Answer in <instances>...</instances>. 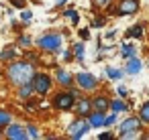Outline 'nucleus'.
Wrapping results in <instances>:
<instances>
[{
	"label": "nucleus",
	"mask_w": 149,
	"mask_h": 140,
	"mask_svg": "<svg viewBox=\"0 0 149 140\" xmlns=\"http://www.w3.org/2000/svg\"><path fill=\"white\" fill-rule=\"evenodd\" d=\"M137 8H139L137 0H123L118 6V14H133V12H137Z\"/></svg>",
	"instance_id": "9"
},
{
	"label": "nucleus",
	"mask_w": 149,
	"mask_h": 140,
	"mask_svg": "<svg viewBox=\"0 0 149 140\" xmlns=\"http://www.w3.org/2000/svg\"><path fill=\"white\" fill-rule=\"evenodd\" d=\"M6 75H8V81L17 87H21L23 83H29L35 75V69L31 63L27 61H13L6 69Z\"/></svg>",
	"instance_id": "1"
},
{
	"label": "nucleus",
	"mask_w": 149,
	"mask_h": 140,
	"mask_svg": "<svg viewBox=\"0 0 149 140\" xmlns=\"http://www.w3.org/2000/svg\"><path fill=\"white\" fill-rule=\"evenodd\" d=\"M114 122H116V112L104 118V126H110V124H114Z\"/></svg>",
	"instance_id": "26"
},
{
	"label": "nucleus",
	"mask_w": 149,
	"mask_h": 140,
	"mask_svg": "<svg viewBox=\"0 0 149 140\" xmlns=\"http://www.w3.org/2000/svg\"><path fill=\"white\" fill-rule=\"evenodd\" d=\"M74 104H76V95H74V91L57 93L55 100H53V106H55L57 110H70V108H74Z\"/></svg>",
	"instance_id": "4"
},
{
	"label": "nucleus",
	"mask_w": 149,
	"mask_h": 140,
	"mask_svg": "<svg viewBox=\"0 0 149 140\" xmlns=\"http://www.w3.org/2000/svg\"><path fill=\"white\" fill-rule=\"evenodd\" d=\"M108 106H110V102H108L106 97H102V95H98V97H94V100H92V110L106 112V110H108Z\"/></svg>",
	"instance_id": "13"
},
{
	"label": "nucleus",
	"mask_w": 149,
	"mask_h": 140,
	"mask_svg": "<svg viewBox=\"0 0 149 140\" xmlns=\"http://www.w3.org/2000/svg\"><path fill=\"white\" fill-rule=\"evenodd\" d=\"M90 112H92V100H80L78 102V116L80 118H88Z\"/></svg>",
	"instance_id": "12"
},
{
	"label": "nucleus",
	"mask_w": 149,
	"mask_h": 140,
	"mask_svg": "<svg viewBox=\"0 0 149 140\" xmlns=\"http://www.w3.org/2000/svg\"><path fill=\"white\" fill-rule=\"evenodd\" d=\"M74 55H76V59H78V61H82V59H84V45H82V43H78V45L74 47Z\"/></svg>",
	"instance_id": "23"
},
{
	"label": "nucleus",
	"mask_w": 149,
	"mask_h": 140,
	"mask_svg": "<svg viewBox=\"0 0 149 140\" xmlns=\"http://www.w3.org/2000/svg\"><path fill=\"white\" fill-rule=\"evenodd\" d=\"M55 77H57V81H59L63 87H72V85H74V77H72V75L65 71V69H57Z\"/></svg>",
	"instance_id": "11"
},
{
	"label": "nucleus",
	"mask_w": 149,
	"mask_h": 140,
	"mask_svg": "<svg viewBox=\"0 0 149 140\" xmlns=\"http://www.w3.org/2000/svg\"><path fill=\"white\" fill-rule=\"evenodd\" d=\"M27 136H29V138H39L37 126H27Z\"/></svg>",
	"instance_id": "24"
},
{
	"label": "nucleus",
	"mask_w": 149,
	"mask_h": 140,
	"mask_svg": "<svg viewBox=\"0 0 149 140\" xmlns=\"http://www.w3.org/2000/svg\"><path fill=\"white\" fill-rule=\"evenodd\" d=\"M65 16H68V19H70V21H72L74 25H76V23L80 21V19H78V12H76V10H65Z\"/></svg>",
	"instance_id": "25"
},
{
	"label": "nucleus",
	"mask_w": 149,
	"mask_h": 140,
	"mask_svg": "<svg viewBox=\"0 0 149 140\" xmlns=\"http://www.w3.org/2000/svg\"><path fill=\"white\" fill-rule=\"evenodd\" d=\"M141 118H127L120 126H118V132L123 134V132H129V130H139L141 128Z\"/></svg>",
	"instance_id": "8"
},
{
	"label": "nucleus",
	"mask_w": 149,
	"mask_h": 140,
	"mask_svg": "<svg viewBox=\"0 0 149 140\" xmlns=\"http://www.w3.org/2000/svg\"><path fill=\"white\" fill-rule=\"evenodd\" d=\"M118 93H120V95H127V87H123V85H118Z\"/></svg>",
	"instance_id": "31"
},
{
	"label": "nucleus",
	"mask_w": 149,
	"mask_h": 140,
	"mask_svg": "<svg viewBox=\"0 0 149 140\" xmlns=\"http://www.w3.org/2000/svg\"><path fill=\"white\" fill-rule=\"evenodd\" d=\"M39 47L43 49V51H57L59 47H61V37L59 35H45V37H41L39 39Z\"/></svg>",
	"instance_id": "5"
},
{
	"label": "nucleus",
	"mask_w": 149,
	"mask_h": 140,
	"mask_svg": "<svg viewBox=\"0 0 149 140\" xmlns=\"http://www.w3.org/2000/svg\"><path fill=\"white\" fill-rule=\"evenodd\" d=\"M110 108H112V112H125V110H127V104H125L123 100H114V102L110 104Z\"/></svg>",
	"instance_id": "19"
},
{
	"label": "nucleus",
	"mask_w": 149,
	"mask_h": 140,
	"mask_svg": "<svg viewBox=\"0 0 149 140\" xmlns=\"http://www.w3.org/2000/svg\"><path fill=\"white\" fill-rule=\"evenodd\" d=\"M88 130H90V122H88L86 118H78V120H74V122L70 124V128H68V132H70L72 138H82Z\"/></svg>",
	"instance_id": "3"
},
{
	"label": "nucleus",
	"mask_w": 149,
	"mask_h": 140,
	"mask_svg": "<svg viewBox=\"0 0 149 140\" xmlns=\"http://www.w3.org/2000/svg\"><path fill=\"white\" fill-rule=\"evenodd\" d=\"M139 118H141V122H143V124H149V102H145V104L141 106Z\"/></svg>",
	"instance_id": "17"
},
{
	"label": "nucleus",
	"mask_w": 149,
	"mask_h": 140,
	"mask_svg": "<svg viewBox=\"0 0 149 140\" xmlns=\"http://www.w3.org/2000/svg\"><path fill=\"white\" fill-rule=\"evenodd\" d=\"M98 138H100V140H108V138H110V134H108V132H104V134H100Z\"/></svg>",
	"instance_id": "32"
},
{
	"label": "nucleus",
	"mask_w": 149,
	"mask_h": 140,
	"mask_svg": "<svg viewBox=\"0 0 149 140\" xmlns=\"http://www.w3.org/2000/svg\"><path fill=\"white\" fill-rule=\"evenodd\" d=\"M98 4H100V6H104V4H108V0H98Z\"/></svg>",
	"instance_id": "33"
},
{
	"label": "nucleus",
	"mask_w": 149,
	"mask_h": 140,
	"mask_svg": "<svg viewBox=\"0 0 149 140\" xmlns=\"http://www.w3.org/2000/svg\"><path fill=\"white\" fill-rule=\"evenodd\" d=\"M15 55H17V51H15V49H6L4 53H0V61H10Z\"/></svg>",
	"instance_id": "22"
},
{
	"label": "nucleus",
	"mask_w": 149,
	"mask_h": 140,
	"mask_svg": "<svg viewBox=\"0 0 149 140\" xmlns=\"http://www.w3.org/2000/svg\"><path fill=\"white\" fill-rule=\"evenodd\" d=\"M106 75H108L110 79H120V77H123V71H118V69H114V67H106Z\"/></svg>",
	"instance_id": "20"
},
{
	"label": "nucleus",
	"mask_w": 149,
	"mask_h": 140,
	"mask_svg": "<svg viewBox=\"0 0 149 140\" xmlns=\"http://www.w3.org/2000/svg\"><path fill=\"white\" fill-rule=\"evenodd\" d=\"M19 43H21V45H25V47H29V45H31V39H29V37H21V39H19Z\"/></svg>",
	"instance_id": "28"
},
{
	"label": "nucleus",
	"mask_w": 149,
	"mask_h": 140,
	"mask_svg": "<svg viewBox=\"0 0 149 140\" xmlns=\"http://www.w3.org/2000/svg\"><path fill=\"white\" fill-rule=\"evenodd\" d=\"M127 37H131V39H141V37H143V25L131 27V29L127 31Z\"/></svg>",
	"instance_id": "16"
},
{
	"label": "nucleus",
	"mask_w": 149,
	"mask_h": 140,
	"mask_svg": "<svg viewBox=\"0 0 149 140\" xmlns=\"http://www.w3.org/2000/svg\"><path fill=\"white\" fill-rule=\"evenodd\" d=\"M6 138H10V140H25V138H29V136H27V130H25L23 126L10 124V126L6 128Z\"/></svg>",
	"instance_id": "7"
},
{
	"label": "nucleus",
	"mask_w": 149,
	"mask_h": 140,
	"mask_svg": "<svg viewBox=\"0 0 149 140\" xmlns=\"http://www.w3.org/2000/svg\"><path fill=\"white\" fill-rule=\"evenodd\" d=\"M13 4L17 8H25V0H13Z\"/></svg>",
	"instance_id": "29"
},
{
	"label": "nucleus",
	"mask_w": 149,
	"mask_h": 140,
	"mask_svg": "<svg viewBox=\"0 0 149 140\" xmlns=\"http://www.w3.org/2000/svg\"><path fill=\"white\" fill-rule=\"evenodd\" d=\"M139 71H141V61H139L137 57H131L129 63H127V73L135 75V73H139Z\"/></svg>",
	"instance_id": "14"
},
{
	"label": "nucleus",
	"mask_w": 149,
	"mask_h": 140,
	"mask_svg": "<svg viewBox=\"0 0 149 140\" xmlns=\"http://www.w3.org/2000/svg\"><path fill=\"white\" fill-rule=\"evenodd\" d=\"M31 19H33V14H31L29 10H25V12H23V23H31Z\"/></svg>",
	"instance_id": "27"
},
{
	"label": "nucleus",
	"mask_w": 149,
	"mask_h": 140,
	"mask_svg": "<svg viewBox=\"0 0 149 140\" xmlns=\"http://www.w3.org/2000/svg\"><path fill=\"white\" fill-rule=\"evenodd\" d=\"M35 91V87H33V81H29V83H23L21 85V89H19V97L21 100H27L31 93Z\"/></svg>",
	"instance_id": "15"
},
{
	"label": "nucleus",
	"mask_w": 149,
	"mask_h": 140,
	"mask_svg": "<svg viewBox=\"0 0 149 140\" xmlns=\"http://www.w3.org/2000/svg\"><path fill=\"white\" fill-rule=\"evenodd\" d=\"M63 2H65V0H55V4H57V6H61Z\"/></svg>",
	"instance_id": "34"
},
{
	"label": "nucleus",
	"mask_w": 149,
	"mask_h": 140,
	"mask_svg": "<svg viewBox=\"0 0 149 140\" xmlns=\"http://www.w3.org/2000/svg\"><path fill=\"white\" fill-rule=\"evenodd\" d=\"M120 53H123V57H127V59H131V57H135V47L133 45H123V49H120Z\"/></svg>",
	"instance_id": "18"
},
{
	"label": "nucleus",
	"mask_w": 149,
	"mask_h": 140,
	"mask_svg": "<svg viewBox=\"0 0 149 140\" xmlns=\"http://www.w3.org/2000/svg\"><path fill=\"white\" fill-rule=\"evenodd\" d=\"M88 122H90V126H94V128L104 126V112H98V110L90 112V114H88Z\"/></svg>",
	"instance_id": "10"
},
{
	"label": "nucleus",
	"mask_w": 149,
	"mask_h": 140,
	"mask_svg": "<svg viewBox=\"0 0 149 140\" xmlns=\"http://www.w3.org/2000/svg\"><path fill=\"white\" fill-rule=\"evenodd\" d=\"M8 124H10V114L0 110V128H4V126H8Z\"/></svg>",
	"instance_id": "21"
},
{
	"label": "nucleus",
	"mask_w": 149,
	"mask_h": 140,
	"mask_svg": "<svg viewBox=\"0 0 149 140\" xmlns=\"http://www.w3.org/2000/svg\"><path fill=\"white\" fill-rule=\"evenodd\" d=\"M31 81H33L35 91H37V93H41V95H45V93L51 89V77H49V75H45V73H35Z\"/></svg>",
	"instance_id": "2"
},
{
	"label": "nucleus",
	"mask_w": 149,
	"mask_h": 140,
	"mask_svg": "<svg viewBox=\"0 0 149 140\" xmlns=\"http://www.w3.org/2000/svg\"><path fill=\"white\" fill-rule=\"evenodd\" d=\"M76 83L80 85V89H84V91H92V89H96V77L94 75H90V73H86V71H82V73H78L76 75Z\"/></svg>",
	"instance_id": "6"
},
{
	"label": "nucleus",
	"mask_w": 149,
	"mask_h": 140,
	"mask_svg": "<svg viewBox=\"0 0 149 140\" xmlns=\"http://www.w3.org/2000/svg\"><path fill=\"white\" fill-rule=\"evenodd\" d=\"M80 37H82V39H88V37H90V35H88V31H86V29H84V31H80Z\"/></svg>",
	"instance_id": "30"
}]
</instances>
